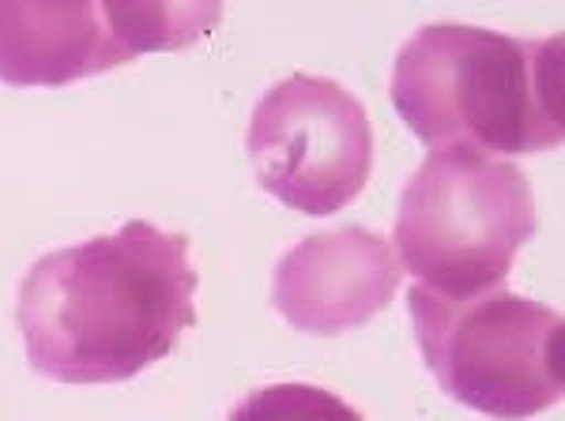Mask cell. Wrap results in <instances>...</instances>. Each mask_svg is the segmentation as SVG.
<instances>
[{
	"mask_svg": "<svg viewBox=\"0 0 565 421\" xmlns=\"http://www.w3.org/2000/svg\"><path fill=\"white\" fill-rule=\"evenodd\" d=\"M196 287L189 237L143 218L45 252L15 294L26 361L61 384L129 380L196 324Z\"/></svg>",
	"mask_w": 565,
	"mask_h": 421,
	"instance_id": "obj_1",
	"label": "cell"
},
{
	"mask_svg": "<svg viewBox=\"0 0 565 421\" xmlns=\"http://www.w3.org/2000/svg\"><path fill=\"white\" fill-rule=\"evenodd\" d=\"M392 106L430 151H551L565 136L562 39L418 26L392 68Z\"/></svg>",
	"mask_w": 565,
	"mask_h": 421,
	"instance_id": "obj_2",
	"label": "cell"
},
{
	"mask_svg": "<svg viewBox=\"0 0 565 421\" xmlns=\"http://www.w3.org/2000/svg\"><path fill=\"white\" fill-rule=\"evenodd\" d=\"M535 234V196L521 166L471 148L430 151L399 196L392 252L445 301L490 294Z\"/></svg>",
	"mask_w": 565,
	"mask_h": 421,
	"instance_id": "obj_3",
	"label": "cell"
},
{
	"mask_svg": "<svg viewBox=\"0 0 565 421\" xmlns=\"http://www.w3.org/2000/svg\"><path fill=\"white\" fill-rule=\"evenodd\" d=\"M418 350L445 396L498 421L554 407L565 388V327L551 305L505 290L445 301L407 290Z\"/></svg>",
	"mask_w": 565,
	"mask_h": 421,
	"instance_id": "obj_4",
	"label": "cell"
},
{
	"mask_svg": "<svg viewBox=\"0 0 565 421\" xmlns=\"http://www.w3.org/2000/svg\"><path fill=\"white\" fill-rule=\"evenodd\" d=\"M257 185L302 215H335L370 181V114L324 76H287L260 98L245 136Z\"/></svg>",
	"mask_w": 565,
	"mask_h": 421,
	"instance_id": "obj_5",
	"label": "cell"
},
{
	"mask_svg": "<svg viewBox=\"0 0 565 421\" xmlns=\"http://www.w3.org/2000/svg\"><path fill=\"white\" fill-rule=\"evenodd\" d=\"M404 268L388 237L362 226L309 234L271 274V305L306 335H343L385 313Z\"/></svg>",
	"mask_w": 565,
	"mask_h": 421,
	"instance_id": "obj_6",
	"label": "cell"
},
{
	"mask_svg": "<svg viewBox=\"0 0 565 421\" xmlns=\"http://www.w3.org/2000/svg\"><path fill=\"white\" fill-rule=\"evenodd\" d=\"M132 53L109 31L103 4H0V84L65 87Z\"/></svg>",
	"mask_w": 565,
	"mask_h": 421,
	"instance_id": "obj_7",
	"label": "cell"
},
{
	"mask_svg": "<svg viewBox=\"0 0 565 421\" xmlns=\"http://www.w3.org/2000/svg\"><path fill=\"white\" fill-rule=\"evenodd\" d=\"M114 39L132 53L181 50L223 20L218 4H103Z\"/></svg>",
	"mask_w": 565,
	"mask_h": 421,
	"instance_id": "obj_8",
	"label": "cell"
},
{
	"mask_svg": "<svg viewBox=\"0 0 565 421\" xmlns=\"http://www.w3.org/2000/svg\"><path fill=\"white\" fill-rule=\"evenodd\" d=\"M226 421H366L340 396L313 384H271L245 396Z\"/></svg>",
	"mask_w": 565,
	"mask_h": 421,
	"instance_id": "obj_9",
	"label": "cell"
}]
</instances>
